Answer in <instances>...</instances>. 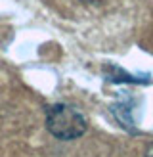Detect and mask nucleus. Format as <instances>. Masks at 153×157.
Wrapping results in <instances>:
<instances>
[{"label":"nucleus","mask_w":153,"mask_h":157,"mask_svg":"<svg viewBox=\"0 0 153 157\" xmlns=\"http://www.w3.org/2000/svg\"><path fill=\"white\" fill-rule=\"evenodd\" d=\"M46 127L58 140H75L86 132V119L79 109L67 104H56L46 111Z\"/></svg>","instance_id":"nucleus-1"},{"label":"nucleus","mask_w":153,"mask_h":157,"mask_svg":"<svg viewBox=\"0 0 153 157\" xmlns=\"http://www.w3.org/2000/svg\"><path fill=\"white\" fill-rule=\"evenodd\" d=\"M145 157H153V144L147 146V150H145Z\"/></svg>","instance_id":"nucleus-2"}]
</instances>
